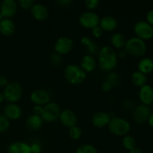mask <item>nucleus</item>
Returning <instances> with one entry per match:
<instances>
[{
	"mask_svg": "<svg viewBox=\"0 0 153 153\" xmlns=\"http://www.w3.org/2000/svg\"><path fill=\"white\" fill-rule=\"evenodd\" d=\"M98 58L100 67L104 71L112 70L117 64V55L111 46H103L99 52Z\"/></svg>",
	"mask_w": 153,
	"mask_h": 153,
	"instance_id": "nucleus-1",
	"label": "nucleus"
},
{
	"mask_svg": "<svg viewBox=\"0 0 153 153\" xmlns=\"http://www.w3.org/2000/svg\"><path fill=\"white\" fill-rule=\"evenodd\" d=\"M64 76L67 82L72 85H79L86 79V73L76 64H69L64 70Z\"/></svg>",
	"mask_w": 153,
	"mask_h": 153,
	"instance_id": "nucleus-2",
	"label": "nucleus"
},
{
	"mask_svg": "<svg viewBox=\"0 0 153 153\" xmlns=\"http://www.w3.org/2000/svg\"><path fill=\"white\" fill-rule=\"evenodd\" d=\"M108 126L111 133L117 136H126L131 129L129 123L126 120L118 117L111 118Z\"/></svg>",
	"mask_w": 153,
	"mask_h": 153,
	"instance_id": "nucleus-3",
	"label": "nucleus"
},
{
	"mask_svg": "<svg viewBox=\"0 0 153 153\" xmlns=\"http://www.w3.org/2000/svg\"><path fill=\"white\" fill-rule=\"evenodd\" d=\"M125 51L127 54L134 57L143 56L146 51V45L144 40L137 37H131L126 40Z\"/></svg>",
	"mask_w": 153,
	"mask_h": 153,
	"instance_id": "nucleus-4",
	"label": "nucleus"
},
{
	"mask_svg": "<svg viewBox=\"0 0 153 153\" xmlns=\"http://www.w3.org/2000/svg\"><path fill=\"white\" fill-rule=\"evenodd\" d=\"M22 87L17 82H10L6 85L3 92L4 100L10 103L17 102L22 97Z\"/></svg>",
	"mask_w": 153,
	"mask_h": 153,
	"instance_id": "nucleus-5",
	"label": "nucleus"
},
{
	"mask_svg": "<svg viewBox=\"0 0 153 153\" xmlns=\"http://www.w3.org/2000/svg\"><path fill=\"white\" fill-rule=\"evenodd\" d=\"M61 108L55 102H50L43 106L41 118L43 121L47 123H52L59 119L61 114Z\"/></svg>",
	"mask_w": 153,
	"mask_h": 153,
	"instance_id": "nucleus-6",
	"label": "nucleus"
},
{
	"mask_svg": "<svg viewBox=\"0 0 153 153\" xmlns=\"http://www.w3.org/2000/svg\"><path fill=\"white\" fill-rule=\"evenodd\" d=\"M136 36L141 40H149L153 37V26L146 21H138L134 26Z\"/></svg>",
	"mask_w": 153,
	"mask_h": 153,
	"instance_id": "nucleus-7",
	"label": "nucleus"
},
{
	"mask_svg": "<svg viewBox=\"0 0 153 153\" xmlns=\"http://www.w3.org/2000/svg\"><path fill=\"white\" fill-rule=\"evenodd\" d=\"M79 24L82 27L93 29L100 25V18L98 15L93 11H87L82 13L79 17Z\"/></svg>",
	"mask_w": 153,
	"mask_h": 153,
	"instance_id": "nucleus-8",
	"label": "nucleus"
},
{
	"mask_svg": "<svg viewBox=\"0 0 153 153\" xmlns=\"http://www.w3.org/2000/svg\"><path fill=\"white\" fill-rule=\"evenodd\" d=\"M73 47V42L71 38L68 37H60L55 44V50L57 54L67 55Z\"/></svg>",
	"mask_w": 153,
	"mask_h": 153,
	"instance_id": "nucleus-9",
	"label": "nucleus"
},
{
	"mask_svg": "<svg viewBox=\"0 0 153 153\" xmlns=\"http://www.w3.org/2000/svg\"><path fill=\"white\" fill-rule=\"evenodd\" d=\"M31 100L35 105L44 106L50 101V95L44 90L37 89L31 93Z\"/></svg>",
	"mask_w": 153,
	"mask_h": 153,
	"instance_id": "nucleus-10",
	"label": "nucleus"
},
{
	"mask_svg": "<svg viewBox=\"0 0 153 153\" xmlns=\"http://www.w3.org/2000/svg\"><path fill=\"white\" fill-rule=\"evenodd\" d=\"M150 109L148 108L147 105L141 104L137 105L134 108L133 117L136 123L140 124L148 121L149 116H150Z\"/></svg>",
	"mask_w": 153,
	"mask_h": 153,
	"instance_id": "nucleus-11",
	"label": "nucleus"
},
{
	"mask_svg": "<svg viewBox=\"0 0 153 153\" xmlns=\"http://www.w3.org/2000/svg\"><path fill=\"white\" fill-rule=\"evenodd\" d=\"M17 10V4L14 0H4L1 4V12L3 17L9 18L14 16Z\"/></svg>",
	"mask_w": 153,
	"mask_h": 153,
	"instance_id": "nucleus-12",
	"label": "nucleus"
},
{
	"mask_svg": "<svg viewBox=\"0 0 153 153\" xmlns=\"http://www.w3.org/2000/svg\"><path fill=\"white\" fill-rule=\"evenodd\" d=\"M59 120L64 126L68 127V128H71V127L76 126L78 120L76 114L73 111L69 110V109L61 112Z\"/></svg>",
	"mask_w": 153,
	"mask_h": 153,
	"instance_id": "nucleus-13",
	"label": "nucleus"
},
{
	"mask_svg": "<svg viewBox=\"0 0 153 153\" xmlns=\"http://www.w3.org/2000/svg\"><path fill=\"white\" fill-rule=\"evenodd\" d=\"M139 98L145 105L153 103V88L149 85H145L139 91Z\"/></svg>",
	"mask_w": 153,
	"mask_h": 153,
	"instance_id": "nucleus-14",
	"label": "nucleus"
},
{
	"mask_svg": "<svg viewBox=\"0 0 153 153\" xmlns=\"http://www.w3.org/2000/svg\"><path fill=\"white\" fill-rule=\"evenodd\" d=\"M110 120L111 117L108 114L104 111H99L94 114V116L92 117L91 121H92L93 125L95 127L103 128L108 125Z\"/></svg>",
	"mask_w": 153,
	"mask_h": 153,
	"instance_id": "nucleus-15",
	"label": "nucleus"
},
{
	"mask_svg": "<svg viewBox=\"0 0 153 153\" xmlns=\"http://www.w3.org/2000/svg\"><path fill=\"white\" fill-rule=\"evenodd\" d=\"M31 13L33 17L39 21L45 20L48 17V9L45 5L40 3H34L31 8Z\"/></svg>",
	"mask_w": 153,
	"mask_h": 153,
	"instance_id": "nucleus-16",
	"label": "nucleus"
},
{
	"mask_svg": "<svg viewBox=\"0 0 153 153\" xmlns=\"http://www.w3.org/2000/svg\"><path fill=\"white\" fill-rule=\"evenodd\" d=\"M4 116L10 120H18L22 115V110L18 105L15 103H10L7 105L4 109Z\"/></svg>",
	"mask_w": 153,
	"mask_h": 153,
	"instance_id": "nucleus-17",
	"label": "nucleus"
},
{
	"mask_svg": "<svg viewBox=\"0 0 153 153\" xmlns=\"http://www.w3.org/2000/svg\"><path fill=\"white\" fill-rule=\"evenodd\" d=\"M118 25L117 20L112 16H105L102 18L100 21L99 26L102 31H114Z\"/></svg>",
	"mask_w": 153,
	"mask_h": 153,
	"instance_id": "nucleus-18",
	"label": "nucleus"
},
{
	"mask_svg": "<svg viewBox=\"0 0 153 153\" xmlns=\"http://www.w3.org/2000/svg\"><path fill=\"white\" fill-rule=\"evenodd\" d=\"M15 28V24L11 19L4 18L0 22V32L4 36H11L14 33Z\"/></svg>",
	"mask_w": 153,
	"mask_h": 153,
	"instance_id": "nucleus-19",
	"label": "nucleus"
},
{
	"mask_svg": "<svg viewBox=\"0 0 153 153\" xmlns=\"http://www.w3.org/2000/svg\"><path fill=\"white\" fill-rule=\"evenodd\" d=\"M8 153H31L30 146L25 142L16 141L8 146Z\"/></svg>",
	"mask_w": 153,
	"mask_h": 153,
	"instance_id": "nucleus-20",
	"label": "nucleus"
},
{
	"mask_svg": "<svg viewBox=\"0 0 153 153\" xmlns=\"http://www.w3.org/2000/svg\"><path fill=\"white\" fill-rule=\"evenodd\" d=\"M96 66H97V62L95 58L91 55H85L81 61L80 67L85 73L94 71V69L96 68Z\"/></svg>",
	"mask_w": 153,
	"mask_h": 153,
	"instance_id": "nucleus-21",
	"label": "nucleus"
},
{
	"mask_svg": "<svg viewBox=\"0 0 153 153\" xmlns=\"http://www.w3.org/2000/svg\"><path fill=\"white\" fill-rule=\"evenodd\" d=\"M43 122V120L41 118V117L38 116V115L32 114L30 117H28V119H27L26 126L29 129L36 131V130H38L42 126Z\"/></svg>",
	"mask_w": 153,
	"mask_h": 153,
	"instance_id": "nucleus-22",
	"label": "nucleus"
},
{
	"mask_svg": "<svg viewBox=\"0 0 153 153\" xmlns=\"http://www.w3.org/2000/svg\"><path fill=\"white\" fill-rule=\"evenodd\" d=\"M138 71L146 75L151 73L153 71V61L149 58H143L139 61Z\"/></svg>",
	"mask_w": 153,
	"mask_h": 153,
	"instance_id": "nucleus-23",
	"label": "nucleus"
},
{
	"mask_svg": "<svg viewBox=\"0 0 153 153\" xmlns=\"http://www.w3.org/2000/svg\"><path fill=\"white\" fill-rule=\"evenodd\" d=\"M111 43L112 46L117 49H122L125 47L126 39L122 33H115L111 37Z\"/></svg>",
	"mask_w": 153,
	"mask_h": 153,
	"instance_id": "nucleus-24",
	"label": "nucleus"
},
{
	"mask_svg": "<svg viewBox=\"0 0 153 153\" xmlns=\"http://www.w3.org/2000/svg\"><path fill=\"white\" fill-rule=\"evenodd\" d=\"M131 82L135 86L141 88L146 85L147 77H146V75L137 70V71L134 72L131 75Z\"/></svg>",
	"mask_w": 153,
	"mask_h": 153,
	"instance_id": "nucleus-25",
	"label": "nucleus"
},
{
	"mask_svg": "<svg viewBox=\"0 0 153 153\" xmlns=\"http://www.w3.org/2000/svg\"><path fill=\"white\" fill-rule=\"evenodd\" d=\"M123 146L127 150L131 151L132 149H135L137 142H136V140L132 136L126 135L124 137L123 140Z\"/></svg>",
	"mask_w": 153,
	"mask_h": 153,
	"instance_id": "nucleus-26",
	"label": "nucleus"
},
{
	"mask_svg": "<svg viewBox=\"0 0 153 153\" xmlns=\"http://www.w3.org/2000/svg\"><path fill=\"white\" fill-rule=\"evenodd\" d=\"M82 134V131L79 127H78L77 126H75L71 127L69 129V135L73 140H78L81 137Z\"/></svg>",
	"mask_w": 153,
	"mask_h": 153,
	"instance_id": "nucleus-27",
	"label": "nucleus"
},
{
	"mask_svg": "<svg viewBox=\"0 0 153 153\" xmlns=\"http://www.w3.org/2000/svg\"><path fill=\"white\" fill-rule=\"evenodd\" d=\"M76 153H98V152L92 145L84 144L78 148Z\"/></svg>",
	"mask_w": 153,
	"mask_h": 153,
	"instance_id": "nucleus-28",
	"label": "nucleus"
},
{
	"mask_svg": "<svg viewBox=\"0 0 153 153\" xmlns=\"http://www.w3.org/2000/svg\"><path fill=\"white\" fill-rule=\"evenodd\" d=\"M10 126L9 120L4 115L0 114V133L7 131Z\"/></svg>",
	"mask_w": 153,
	"mask_h": 153,
	"instance_id": "nucleus-29",
	"label": "nucleus"
},
{
	"mask_svg": "<svg viewBox=\"0 0 153 153\" xmlns=\"http://www.w3.org/2000/svg\"><path fill=\"white\" fill-rule=\"evenodd\" d=\"M19 6L22 9H29L31 8L34 4V0H19Z\"/></svg>",
	"mask_w": 153,
	"mask_h": 153,
	"instance_id": "nucleus-30",
	"label": "nucleus"
},
{
	"mask_svg": "<svg viewBox=\"0 0 153 153\" xmlns=\"http://www.w3.org/2000/svg\"><path fill=\"white\" fill-rule=\"evenodd\" d=\"M85 6L90 10H94L97 8V6L100 4V1L98 0H86L85 2Z\"/></svg>",
	"mask_w": 153,
	"mask_h": 153,
	"instance_id": "nucleus-31",
	"label": "nucleus"
},
{
	"mask_svg": "<svg viewBox=\"0 0 153 153\" xmlns=\"http://www.w3.org/2000/svg\"><path fill=\"white\" fill-rule=\"evenodd\" d=\"M61 55H58V54L55 53L51 56V61H52V64L54 65H60L61 63Z\"/></svg>",
	"mask_w": 153,
	"mask_h": 153,
	"instance_id": "nucleus-32",
	"label": "nucleus"
},
{
	"mask_svg": "<svg viewBox=\"0 0 153 153\" xmlns=\"http://www.w3.org/2000/svg\"><path fill=\"white\" fill-rule=\"evenodd\" d=\"M109 82H111V83L112 84V85H116V84H117L118 82V76L115 73H111L110 74L108 75V80Z\"/></svg>",
	"mask_w": 153,
	"mask_h": 153,
	"instance_id": "nucleus-33",
	"label": "nucleus"
},
{
	"mask_svg": "<svg viewBox=\"0 0 153 153\" xmlns=\"http://www.w3.org/2000/svg\"><path fill=\"white\" fill-rule=\"evenodd\" d=\"M91 32H92L93 36H94L97 38H99V37H101L103 34V31L100 26L95 27L93 29H91Z\"/></svg>",
	"mask_w": 153,
	"mask_h": 153,
	"instance_id": "nucleus-34",
	"label": "nucleus"
},
{
	"mask_svg": "<svg viewBox=\"0 0 153 153\" xmlns=\"http://www.w3.org/2000/svg\"><path fill=\"white\" fill-rule=\"evenodd\" d=\"M87 48H88V50L89 51V52L91 54H96L97 52V51H98V46L93 41H91V43L87 46Z\"/></svg>",
	"mask_w": 153,
	"mask_h": 153,
	"instance_id": "nucleus-35",
	"label": "nucleus"
},
{
	"mask_svg": "<svg viewBox=\"0 0 153 153\" xmlns=\"http://www.w3.org/2000/svg\"><path fill=\"white\" fill-rule=\"evenodd\" d=\"M30 149H31V153H40V152H41V146L39 143H34L30 146Z\"/></svg>",
	"mask_w": 153,
	"mask_h": 153,
	"instance_id": "nucleus-36",
	"label": "nucleus"
},
{
	"mask_svg": "<svg viewBox=\"0 0 153 153\" xmlns=\"http://www.w3.org/2000/svg\"><path fill=\"white\" fill-rule=\"evenodd\" d=\"M112 88H113V85L108 81H105L102 85V90L105 92H109L112 89Z\"/></svg>",
	"mask_w": 153,
	"mask_h": 153,
	"instance_id": "nucleus-37",
	"label": "nucleus"
},
{
	"mask_svg": "<svg viewBox=\"0 0 153 153\" xmlns=\"http://www.w3.org/2000/svg\"><path fill=\"white\" fill-rule=\"evenodd\" d=\"M43 106L40 105H34L33 108V113L35 115H38V116H41L42 113H43Z\"/></svg>",
	"mask_w": 153,
	"mask_h": 153,
	"instance_id": "nucleus-38",
	"label": "nucleus"
},
{
	"mask_svg": "<svg viewBox=\"0 0 153 153\" xmlns=\"http://www.w3.org/2000/svg\"><path fill=\"white\" fill-rule=\"evenodd\" d=\"M146 22L153 26V10H150L146 14Z\"/></svg>",
	"mask_w": 153,
	"mask_h": 153,
	"instance_id": "nucleus-39",
	"label": "nucleus"
},
{
	"mask_svg": "<svg viewBox=\"0 0 153 153\" xmlns=\"http://www.w3.org/2000/svg\"><path fill=\"white\" fill-rule=\"evenodd\" d=\"M91 41H92V40H91V38L87 37V36H85V37H83L81 39V43H82V44L84 45L85 46H86V47L91 43Z\"/></svg>",
	"mask_w": 153,
	"mask_h": 153,
	"instance_id": "nucleus-40",
	"label": "nucleus"
},
{
	"mask_svg": "<svg viewBox=\"0 0 153 153\" xmlns=\"http://www.w3.org/2000/svg\"><path fill=\"white\" fill-rule=\"evenodd\" d=\"M8 84L7 79L4 76H0V87H4Z\"/></svg>",
	"mask_w": 153,
	"mask_h": 153,
	"instance_id": "nucleus-41",
	"label": "nucleus"
},
{
	"mask_svg": "<svg viewBox=\"0 0 153 153\" xmlns=\"http://www.w3.org/2000/svg\"><path fill=\"white\" fill-rule=\"evenodd\" d=\"M58 3L61 4V5L66 6L69 4H71L72 1H70V0H60V1H58Z\"/></svg>",
	"mask_w": 153,
	"mask_h": 153,
	"instance_id": "nucleus-42",
	"label": "nucleus"
},
{
	"mask_svg": "<svg viewBox=\"0 0 153 153\" xmlns=\"http://www.w3.org/2000/svg\"><path fill=\"white\" fill-rule=\"evenodd\" d=\"M148 123H149V125L151 127L153 128V112L150 114V116H149V119H148Z\"/></svg>",
	"mask_w": 153,
	"mask_h": 153,
	"instance_id": "nucleus-43",
	"label": "nucleus"
},
{
	"mask_svg": "<svg viewBox=\"0 0 153 153\" xmlns=\"http://www.w3.org/2000/svg\"><path fill=\"white\" fill-rule=\"evenodd\" d=\"M128 153H143V152H142L141 149H139V148L136 147L135 149H132V150L129 151V152H128Z\"/></svg>",
	"mask_w": 153,
	"mask_h": 153,
	"instance_id": "nucleus-44",
	"label": "nucleus"
},
{
	"mask_svg": "<svg viewBox=\"0 0 153 153\" xmlns=\"http://www.w3.org/2000/svg\"><path fill=\"white\" fill-rule=\"evenodd\" d=\"M126 52L125 50H121L120 52V54L118 55H119L120 57H121V58H124V57H126Z\"/></svg>",
	"mask_w": 153,
	"mask_h": 153,
	"instance_id": "nucleus-45",
	"label": "nucleus"
},
{
	"mask_svg": "<svg viewBox=\"0 0 153 153\" xmlns=\"http://www.w3.org/2000/svg\"><path fill=\"white\" fill-rule=\"evenodd\" d=\"M4 100V95H3V94H1V93H0V104H1V102H2Z\"/></svg>",
	"mask_w": 153,
	"mask_h": 153,
	"instance_id": "nucleus-46",
	"label": "nucleus"
},
{
	"mask_svg": "<svg viewBox=\"0 0 153 153\" xmlns=\"http://www.w3.org/2000/svg\"><path fill=\"white\" fill-rule=\"evenodd\" d=\"M2 19H3V16H2V15H1V12H0V22H1V21L2 20Z\"/></svg>",
	"mask_w": 153,
	"mask_h": 153,
	"instance_id": "nucleus-47",
	"label": "nucleus"
}]
</instances>
